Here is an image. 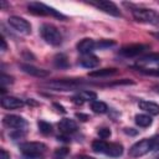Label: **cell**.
<instances>
[{
    "instance_id": "cell-33",
    "label": "cell",
    "mask_w": 159,
    "mask_h": 159,
    "mask_svg": "<svg viewBox=\"0 0 159 159\" xmlns=\"http://www.w3.org/2000/svg\"><path fill=\"white\" fill-rule=\"evenodd\" d=\"M53 107H55V108H57V111H58V112H61V113H66V109H65L62 106H60L58 103H53Z\"/></svg>"
},
{
    "instance_id": "cell-16",
    "label": "cell",
    "mask_w": 159,
    "mask_h": 159,
    "mask_svg": "<svg viewBox=\"0 0 159 159\" xmlns=\"http://www.w3.org/2000/svg\"><path fill=\"white\" fill-rule=\"evenodd\" d=\"M80 63H81V66H83L86 68H94L99 65V60L97 56L88 53V55H83L80 58Z\"/></svg>"
},
{
    "instance_id": "cell-18",
    "label": "cell",
    "mask_w": 159,
    "mask_h": 159,
    "mask_svg": "<svg viewBox=\"0 0 159 159\" xmlns=\"http://www.w3.org/2000/svg\"><path fill=\"white\" fill-rule=\"evenodd\" d=\"M114 73H117L116 68H102V70H96V71L89 72V76L91 77H106V76H111Z\"/></svg>"
},
{
    "instance_id": "cell-9",
    "label": "cell",
    "mask_w": 159,
    "mask_h": 159,
    "mask_svg": "<svg viewBox=\"0 0 159 159\" xmlns=\"http://www.w3.org/2000/svg\"><path fill=\"white\" fill-rule=\"evenodd\" d=\"M2 123L5 127L7 128H14V129H21L22 127L26 125V120L20 117V116H16V114H7L2 119Z\"/></svg>"
},
{
    "instance_id": "cell-15",
    "label": "cell",
    "mask_w": 159,
    "mask_h": 159,
    "mask_svg": "<svg viewBox=\"0 0 159 159\" xmlns=\"http://www.w3.org/2000/svg\"><path fill=\"white\" fill-rule=\"evenodd\" d=\"M139 108L152 116H157L159 114V104L154 103V102H150V101H139L138 103Z\"/></svg>"
},
{
    "instance_id": "cell-1",
    "label": "cell",
    "mask_w": 159,
    "mask_h": 159,
    "mask_svg": "<svg viewBox=\"0 0 159 159\" xmlns=\"http://www.w3.org/2000/svg\"><path fill=\"white\" fill-rule=\"evenodd\" d=\"M40 34L41 37L52 46H58L62 42V35L60 30L51 24H43L40 29Z\"/></svg>"
},
{
    "instance_id": "cell-31",
    "label": "cell",
    "mask_w": 159,
    "mask_h": 159,
    "mask_svg": "<svg viewBox=\"0 0 159 159\" xmlns=\"http://www.w3.org/2000/svg\"><path fill=\"white\" fill-rule=\"evenodd\" d=\"M0 159H10V154L5 149H0Z\"/></svg>"
},
{
    "instance_id": "cell-36",
    "label": "cell",
    "mask_w": 159,
    "mask_h": 159,
    "mask_svg": "<svg viewBox=\"0 0 159 159\" xmlns=\"http://www.w3.org/2000/svg\"><path fill=\"white\" fill-rule=\"evenodd\" d=\"M7 48V45H6V41H5V39L2 37L1 39V51H5Z\"/></svg>"
},
{
    "instance_id": "cell-32",
    "label": "cell",
    "mask_w": 159,
    "mask_h": 159,
    "mask_svg": "<svg viewBox=\"0 0 159 159\" xmlns=\"http://www.w3.org/2000/svg\"><path fill=\"white\" fill-rule=\"evenodd\" d=\"M22 159H43V155H22Z\"/></svg>"
},
{
    "instance_id": "cell-2",
    "label": "cell",
    "mask_w": 159,
    "mask_h": 159,
    "mask_svg": "<svg viewBox=\"0 0 159 159\" xmlns=\"http://www.w3.org/2000/svg\"><path fill=\"white\" fill-rule=\"evenodd\" d=\"M27 9L31 14L35 15H41V16H53L61 20H66V16L62 15L61 12H58L57 10H55L53 7H50L42 2H30L27 5Z\"/></svg>"
},
{
    "instance_id": "cell-35",
    "label": "cell",
    "mask_w": 159,
    "mask_h": 159,
    "mask_svg": "<svg viewBox=\"0 0 159 159\" xmlns=\"http://www.w3.org/2000/svg\"><path fill=\"white\" fill-rule=\"evenodd\" d=\"M145 73H149V75H155V76H159V68L157 70H148V71H143Z\"/></svg>"
},
{
    "instance_id": "cell-41",
    "label": "cell",
    "mask_w": 159,
    "mask_h": 159,
    "mask_svg": "<svg viewBox=\"0 0 159 159\" xmlns=\"http://www.w3.org/2000/svg\"><path fill=\"white\" fill-rule=\"evenodd\" d=\"M157 91H158V92H159V86H158V87H157Z\"/></svg>"
},
{
    "instance_id": "cell-42",
    "label": "cell",
    "mask_w": 159,
    "mask_h": 159,
    "mask_svg": "<svg viewBox=\"0 0 159 159\" xmlns=\"http://www.w3.org/2000/svg\"><path fill=\"white\" fill-rule=\"evenodd\" d=\"M155 159H159V155H158V157H157V158H155Z\"/></svg>"
},
{
    "instance_id": "cell-3",
    "label": "cell",
    "mask_w": 159,
    "mask_h": 159,
    "mask_svg": "<svg viewBox=\"0 0 159 159\" xmlns=\"http://www.w3.org/2000/svg\"><path fill=\"white\" fill-rule=\"evenodd\" d=\"M132 12L138 22L159 25V14L152 9H134Z\"/></svg>"
},
{
    "instance_id": "cell-21",
    "label": "cell",
    "mask_w": 159,
    "mask_h": 159,
    "mask_svg": "<svg viewBox=\"0 0 159 159\" xmlns=\"http://www.w3.org/2000/svg\"><path fill=\"white\" fill-rule=\"evenodd\" d=\"M107 145L108 143L103 139H96L93 143H92V149L96 152V153H106L107 150Z\"/></svg>"
},
{
    "instance_id": "cell-5",
    "label": "cell",
    "mask_w": 159,
    "mask_h": 159,
    "mask_svg": "<svg viewBox=\"0 0 159 159\" xmlns=\"http://www.w3.org/2000/svg\"><path fill=\"white\" fill-rule=\"evenodd\" d=\"M81 82L76 80H55L51 82H47L46 86L55 91H73L78 88Z\"/></svg>"
},
{
    "instance_id": "cell-13",
    "label": "cell",
    "mask_w": 159,
    "mask_h": 159,
    "mask_svg": "<svg viewBox=\"0 0 159 159\" xmlns=\"http://www.w3.org/2000/svg\"><path fill=\"white\" fill-rule=\"evenodd\" d=\"M58 129L60 132H62L63 134H70L77 130V123L73 119L70 118H63L60 123H58Z\"/></svg>"
},
{
    "instance_id": "cell-43",
    "label": "cell",
    "mask_w": 159,
    "mask_h": 159,
    "mask_svg": "<svg viewBox=\"0 0 159 159\" xmlns=\"http://www.w3.org/2000/svg\"><path fill=\"white\" fill-rule=\"evenodd\" d=\"M58 159H62V158H58Z\"/></svg>"
},
{
    "instance_id": "cell-27",
    "label": "cell",
    "mask_w": 159,
    "mask_h": 159,
    "mask_svg": "<svg viewBox=\"0 0 159 159\" xmlns=\"http://www.w3.org/2000/svg\"><path fill=\"white\" fill-rule=\"evenodd\" d=\"M12 82H14V78H12V77L6 76L5 73H2V75H1V77H0V83H1V87H5V86H7V84H11Z\"/></svg>"
},
{
    "instance_id": "cell-34",
    "label": "cell",
    "mask_w": 159,
    "mask_h": 159,
    "mask_svg": "<svg viewBox=\"0 0 159 159\" xmlns=\"http://www.w3.org/2000/svg\"><path fill=\"white\" fill-rule=\"evenodd\" d=\"M76 117H77V118H80L81 120H83V122H86V120L88 119V116H87V114H82V113H77V114H76Z\"/></svg>"
},
{
    "instance_id": "cell-4",
    "label": "cell",
    "mask_w": 159,
    "mask_h": 159,
    "mask_svg": "<svg viewBox=\"0 0 159 159\" xmlns=\"http://www.w3.org/2000/svg\"><path fill=\"white\" fill-rule=\"evenodd\" d=\"M22 155H43L47 147L41 142H25L19 145Z\"/></svg>"
},
{
    "instance_id": "cell-20",
    "label": "cell",
    "mask_w": 159,
    "mask_h": 159,
    "mask_svg": "<svg viewBox=\"0 0 159 159\" xmlns=\"http://www.w3.org/2000/svg\"><path fill=\"white\" fill-rule=\"evenodd\" d=\"M53 63L56 67L58 68H67L68 67V61H67V56L63 53H58L53 58Z\"/></svg>"
},
{
    "instance_id": "cell-6",
    "label": "cell",
    "mask_w": 159,
    "mask_h": 159,
    "mask_svg": "<svg viewBox=\"0 0 159 159\" xmlns=\"http://www.w3.org/2000/svg\"><path fill=\"white\" fill-rule=\"evenodd\" d=\"M152 152V144L150 139H142L137 143H134L129 149V157L132 158H139Z\"/></svg>"
},
{
    "instance_id": "cell-38",
    "label": "cell",
    "mask_w": 159,
    "mask_h": 159,
    "mask_svg": "<svg viewBox=\"0 0 159 159\" xmlns=\"http://www.w3.org/2000/svg\"><path fill=\"white\" fill-rule=\"evenodd\" d=\"M132 129H133V128H125L124 132H125L127 134H133V135L137 134V132H135V130H132Z\"/></svg>"
},
{
    "instance_id": "cell-26",
    "label": "cell",
    "mask_w": 159,
    "mask_h": 159,
    "mask_svg": "<svg viewBox=\"0 0 159 159\" xmlns=\"http://www.w3.org/2000/svg\"><path fill=\"white\" fill-rule=\"evenodd\" d=\"M113 45H116V42L112 40H101L99 42H96V47L98 48H104V47H109Z\"/></svg>"
},
{
    "instance_id": "cell-19",
    "label": "cell",
    "mask_w": 159,
    "mask_h": 159,
    "mask_svg": "<svg viewBox=\"0 0 159 159\" xmlns=\"http://www.w3.org/2000/svg\"><path fill=\"white\" fill-rule=\"evenodd\" d=\"M91 108H92V111L94 113H98V114H103V113H106L108 111L107 104L104 102H102V101H93L91 103Z\"/></svg>"
},
{
    "instance_id": "cell-22",
    "label": "cell",
    "mask_w": 159,
    "mask_h": 159,
    "mask_svg": "<svg viewBox=\"0 0 159 159\" xmlns=\"http://www.w3.org/2000/svg\"><path fill=\"white\" fill-rule=\"evenodd\" d=\"M135 123L139 127H149L152 124V118L148 114H137L135 116Z\"/></svg>"
},
{
    "instance_id": "cell-12",
    "label": "cell",
    "mask_w": 159,
    "mask_h": 159,
    "mask_svg": "<svg viewBox=\"0 0 159 159\" xmlns=\"http://www.w3.org/2000/svg\"><path fill=\"white\" fill-rule=\"evenodd\" d=\"M24 104H25V102L17 97L9 96V97L1 98V107L5 109H17V108H21Z\"/></svg>"
},
{
    "instance_id": "cell-8",
    "label": "cell",
    "mask_w": 159,
    "mask_h": 159,
    "mask_svg": "<svg viewBox=\"0 0 159 159\" xmlns=\"http://www.w3.org/2000/svg\"><path fill=\"white\" fill-rule=\"evenodd\" d=\"M89 4L93 5V6H96L97 9H99L101 11H103L106 14H109L112 16H120V12H119L118 6L114 2H112V1H108V0H97V1H91Z\"/></svg>"
},
{
    "instance_id": "cell-25",
    "label": "cell",
    "mask_w": 159,
    "mask_h": 159,
    "mask_svg": "<svg viewBox=\"0 0 159 159\" xmlns=\"http://www.w3.org/2000/svg\"><path fill=\"white\" fill-rule=\"evenodd\" d=\"M39 128H40V132L43 134H50L52 132V125L45 120H39Z\"/></svg>"
},
{
    "instance_id": "cell-29",
    "label": "cell",
    "mask_w": 159,
    "mask_h": 159,
    "mask_svg": "<svg viewBox=\"0 0 159 159\" xmlns=\"http://www.w3.org/2000/svg\"><path fill=\"white\" fill-rule=\"evenodd\" d=\"M150 144H152V150H159V134L150 138Z\"/></svg>"
},
{
    "instance_id": "cell-37",
    "label": "cell",
    "mask_w": 159,
    "mask_h": 159,
    "mask_svg": "<svg viewBox=\"0 0 159 159\" xmlns=\"http://www.w3.org/2000/svg\"><path fill=\"white\" fill-rule=\"evenodd\" d=\"M73 159H94V158L88 157V155H76Z\"/></svg>"
},
{
    "instance_id": "cell-24",
    "label": "cell",
    "mask_w": 159,
    "mask_h": 159,
    "mask_svg": "<svg viewBox=\"0 0 159 159\" xmlns=\"http://www.w3.org/2000/svg\"><path fill=\"white\" fill-rule=\"evenodd\" d=\"M154 62H159V53H149V55H145L142 58H139V61H138V63H140V65L154 63Z\"/></svg>"
},
{
    "instance_id": "cell-14",
    "label": "cell",
    "mask_w": 159,
    "mask_h": 159,
    "mask_svg": "<svg viewBox=\"0 0 159 159\" xmlns=\"http://www.w3.org/2000/svg\"><path fill=\"white\" fill-rule=\"evenodd\" d=\"M94 48H96V42L92 39H83L77 43V50L82 55H88Z\"/></svg>"
},
{
    "instance_id": "cell-11",
    "label": "cell",
    "mask_w": 159,
    "mask_h": 159,
    "mask_svg": "<svg viewBox=\"0 0 159 159\" xmlns=\"http://www.w3.org/2000/svg\"><path fill=\"white\" fill-rule=\"evenodd\" d=\"M20 67H21V70H22L25 73H27V75H30V76H34V77L45 78V77H47V76L50 75L48 71L42 70V68H39V67H35V66L29 65V63H22Z\"/></svg>"
},
{
    "instance_id": "cell-7",
    "label": "cell",
    "mask_w": 159,
    "mask_h": 159,
    "mask_svg": "<svg viewBox=\"0 0 159 159\" xmlns=\"http://www.w3.org/2000/svg\"><path fill=\"white\" fill-rule=\"evenodd\" d=\"M9 25L17 32L22 34V35H29L31 32V25L27 20H25L24 17L20 16H10L7 19Z\"/></svg>"
},
{
    "instance_id": "cell-30",
    "label": "cell",
    "mask_w": 159,
    "mask_h": 159,
    "mask_svg": "<svg viewBox=\"0 0 159 159\" xmlns=\"http://www.w3.org/2000/svg\"><path fill=\"white\" fill-rule=\"evenodd\" d=\"M67 153H68V149H67V148H61V149H57V150L55 152V154H56L57 157L60 155V158L63 157V155H66Z\"/></svg>"
},
{
    "instance_id": "cell-10",
    "label": "cell",
    "mask_w": 159,
    "mask_h": 159,
    "mask_svg": "<svg viewBox=\"0 0 159 159\" xmlns=\"http://www.w3.org/2000/svg\"><path fill=\"white\" fill-rule=\"evenodd\" d=\"M148 46L145 45H140V43H135V45H128V46H124L119 50V53L125 56V57H134V56H138L140 55L144 50H147Z\"/></svg>"
},
{
    "instance_id": "cell-28",
    "label": "cell",
    "mask_w": 159,
    "mask_h": 159,
    "mask_svg": "<svg viewBox=\"0 0 159 159\" xmlns=\"http://www.w3.org/2000/svg\"><path fill=\"white\" fill-rule=\"evenodd\" d=\"M98 135L102 138V139H106V138H109L111 137V130L108 128H99L98 129Z\"/></svg>"
},
{
    "instance_id": "cell-23",
    "label": "cell",
    "mask_w": 159,
    "mask_h": 159,
    "mask_svg": "<svg viewBox=\"0 0 159 159\" xmlns=\"http://www.w3.org/2000/svg\"><path fill=\"white\" fill-rule=\"evenodd\" d=\"M77 97H80V98H81L83 102H86V101H92V102H93V101L97 98V94H96V92H93V91L83 89V91L78 92Z\"/></svg>"
},
{
    "instance_id": "cell-40",
    "label": "cell",
    "mask_w": 159,
    "mask_h": 159,
    "mask_svg": "<svg viewBox=\"0 0 159 159\" xmlns=\"http://www.w3.org/2000/svg\"><path fill=\"white\" fill-rule=\"evenodd\" d=\"M0 5H1V7H5V6H6V2H4V1H1V2H0Z\"/></svg>"
},
{
    "instance_id": "cell-17",
    "label": "cell",
    "mask_w": 159,
    "mask_h": 159,
    "mask_svg": "<svg viewBox=\"0 0 159 159\" xmlns=\"http://www.w3.org/2000/svg\"><path fill=\"white\" fill-rule=\"evenodd\" d=\"M106 155L113 157V158H118L123 154V145L119 143H108L107 145V150L104 153Z\"/></svg>"
},
{
    "instance_id": "cell-39",
    "label": "cell",
    "mask_w": 159,
    "mask_h": 159,
    "mask_svg": "<svg viewBox=\"0 0 159 159\" xmlns=\"http://www.w3.org/2000/svg\"><path fill=\"white\" fill-rule=\"evenodd\" d=\"M152 35H153L155 39H158V40H159V32H154V34H152Z\"/></svg>"
}]
</instances>
